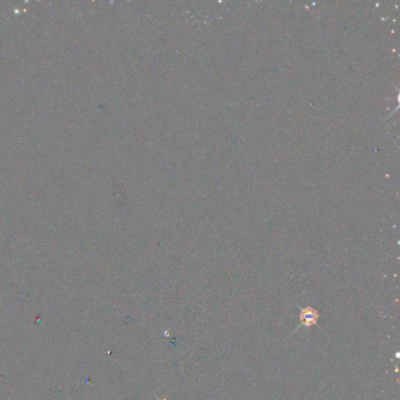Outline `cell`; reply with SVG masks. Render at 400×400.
<instances>
[{
  "mask_svg": "<svg viewBox=\"0 0 400 400\" xmlns=\"http://www.w3.org/2000/svg\"><path fill=\"white\" fill-rule=\"evenodd\" d=\"M301 312H299V326L297 329H299L301 326H307L311 327L313 326L314 324H317L318 319H319V312L316 310V309L307 307V308H299Z\"/></svg>",
  "mask_w": 400,
  "mask_h": 400,
  "instance_id": "obj_1",
  "label": "cell"
},
{
  "mask_svg": "<svg viewBox=\"0 0 400 400\" xmlns=\"http://www.w3.org/2000/svg\"><path fill=\"white\" fill-rule=\"evenodd\" d=\"M162 400H167V399H162Z\"/></svg>",
  "mask_w": 400,
  "mask_h": 400,
  "instance_id": "obj_2",
  "label": "cell"
}]
</instances>
